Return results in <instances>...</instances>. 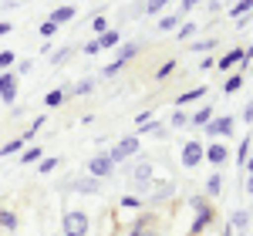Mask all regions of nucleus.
I'll return each mask as SVG.
<instances>
[{
  "mask_svg": "<svg viewBox=\"0 0 253 236\" xmlns=\"http://www.w3.org/2000/svg\"><path fill=\"white\" fill-rule=\"evenodd\" d=\"M189 202H193V209H196V219H193V226H189V236H199L210 223H213V206H210V196H193Z\"/></svg>",
  "mask_w": 253,
  "mask_h": 236,
  "instance_id": "1",
  "label": "nucleus"
},
{
  "mask_svg": "<svg viewBox=\"0 0 253 236\" xmlns=\"http://www.w3.org/2000/svg\"><path fill=\"white\" fill-rule=\"evenodd\" d=\"M203 132L210 138H230L236 132V118L233 115H219V118H210L206 125H203Z\"/></svg>",
  "mask_w": 253,
  "mask_h": 236,
  "instance_id": "2",
  "label": "nucleus"
},
{
  "mask_svg": "<svg viewBox=\"0 0 253 236\" xmlns=\"http://www.w3.org/2000/svg\"><path fill=\"white\" fill-rule=\"evenodd\" d=\"M61 226H64V236H84V233H88V213H81V209H68L64 219H61Z\"/></svg>",
  "mask_w": 253,
  "mask_h": 236,
  "instance_id": "3",
  "label": "nucleus"
},
{
  "mask_svg": "<svg viewBox=\"0 0 253 236\" xmlns=\"http://www.w3.org/2000/svg\"><path fill=\"white\" fill-rule=\"evenodd\" d=\"M64 189H71V193H81V196H98V193L105 189V179L81 176V179H71V182H64Z\"/></svg>",
  "mask_w": 253,
  "mask_h": 236,
  "instance_id": "4",
  "label": "nucleus"
},
{
  "mask_svg": "<svg viewBox=\"0 0 253 236\" xmlns=\"http://www.w3.org/2000/svg\"><path fill=\"white\" fill-rule=\"evenodd\" d=\"M138 145H142V138H138V135H125L118 145L108 149V158H112V162H125V158H132L138 152Z\"/></svg>",
  "mask_w": 253,
  "mask_h": 236,
  "instance_id": "5",
  "label": "nucleus"
},
{
  "mask_svg": "<svg viewBox=\"0 0 253 236\" xmlns=\"http://www.w3.org/2000/svg\"><path fill=\"white\" fill-rule=\"evenodd\" d=\"M152 182H156V179H152V162L142 158L135 169H132V186L138 189V196H145V193L152 189Z\"/></svg>",
  "mask_w": 253,
  "mask_h": 236,
  "instance_id": "6",
  "label": "nucleus"
},
{
  "mask_svg": "<svg viewBox=\"0 0 253 236\" xmlns=\"http://www.w3.org/2000/svg\"><path fill=\"white\" fill-rule=\"evenodd\" d=\"M112 169H115V162L108 158V152H98V156L88 158V176H95V179H108V176H112Z\"/></svg>",
  "mask_w": 253,
  "mask_h": 236,
  "instance_id": "7",
  "label": "nucleus"
},
{
  "mask_svg": "<svg viewBox=\"0 0 253 236\" xmlns=\"http://www.w3.org/2000/svg\"><path fill=\"white\" fill-rule=\"evenodd\" d=\"M14 98H17V75L14 71H0V101L14 105Z\"/></svg>",
  "mask_w": 253,
  "mask_h": 236,
  "instance_id": "8",
  "label": "nucleus"
},
{
  "mask_svg": "<svg viewBox=\"0 0 253 236\" xmlns=\"http://www.w3.org/2000/svg\"><path fill=\"white\" fill-rule=\"evenodd\" d=\"M203 149H206V145H203V142H186V145H182V169H196V165H199V162H203Z\"/></svg>",
  "mask_w": 253,
  "mask_h": 236,
  "instance_id": "9",
  "label": "nucleus"
},
{
  "mask_svg": "<svg viewBox=\"0 0 253 236\" xmlns=\"http://www.w3.org/2000/svg\"><path fill=\"white\" fill-rule=\"evenodd\" d=\"M203 158H206L210 165L219 169V165L230 158V149H226V145H219V142H213V145H206V149H203Z\"/></svg>",
  "mask_w": 253,
  "mask_h": 236,
  "instance_id": "10",
  "label": "nucleus"
},
{
  "mask_svg": "<svg viewBox=\"0 0 253 236\" xmlns=\"http://www.w3.org/2000/svg\"><path fill=\"white\" fill-rule=\"evenodd\" d=\"M175 193V182H152V189H149V202H169Z\"/></svg>",
  "mask_w": 253,
  "mask_h": 236,
  "instance_id": "11",
  "label": "nucleus"
},
{
  "mask_svg": "<svg viewBox=\"0 0 253 236\" xmlns=\"http://www.w3.org/2000/svg\"><path fill=\"white\" fill-rule=\"evenodd\" d=\"M68 98H71V88H68V84H61V88H54V91H47V95H44V105H47V108H61Z\"/></svg>",
  "mask_w": 253,
  "mask_h": 236,
  "instance_id": "12",
  "label": "nucleus"
},
{
  "mask_svg": "<svg viewBox=\"0 0 253 236\" xmlns=\"http://www.w3.org/2000/svg\"><path fill=\"white\" fill-rule=\"evenodd\" d=\"M240 58H243V47H233V51H226L223 58L216 61V68H219V71H230V68L240 64Z\"/></svg>",
  "mask_w": 253,
  "mask_h": 236,
  "instance_id": "13",
  "label": "nucleus"
},
{
  "mask_svg": "<svg viewBox=\"0 0 253 236\" xmlns=\"http://www.w3.org/2000/svg\"><path fill=\"white\" fill-rule=\"evenodd\" d=\"M250 219H253L250 209H236L233 216H230V226H233V230H240V233H247V230H250Z\"/></svg>",
  "mask_w": 253,
  "mask_h": 236,
  "instance_id": "14",
  "label": "nucleus"
},
{
  "mask_svg": "<svg viewBox=\"0 0 253 236\" xmlns=\"http://www.w3.org/2000/svg\"><path fill=\"white\" fill-rule=\"evenodd\" d=\"M75 17H78V10H75V7L68 3V7H58V10H51V17H47V20L61 27V24H68V20H75Z\"/></svg>",
  "mask_w": 253,
  "mask_h": 236,
  "instance_id": "15",
  "label": "nucleus"
},
{
  "mask_svg": "<svg viewBox=\"0 0 253 236\" xmlns=\"http://www.w3.org/2000/svg\"><path fill=\"white\" fill-rule=\"evenodd\" d=\"M206 91H210V88H193V91L179 95V98H175V108H186V105H193V101H203V98H206Z\"/></svg>",
  "mask_w": 253,
  "mask_h": 236,
  "instance_id": "16",
  "label": "nucleus"
},
{
  "mask_svg": "<svg viewBox=\"0 0 253 236\" xmlns=\"http://www.w3.org/2000/svg\"><path fill=\"white\" fill-rule=\"evenodd\" d=\"M98 47H101V51H108V47H118V44H122V34H118L115 27H112V31H105V34H98Z\"/></svg>",
  "mask_w": 253,
  "mask_h": 236,
  "instance_id": "17",
  "label": "nucleus"
},
{
  "mask_svg": "<svg viewBox=\"0 0 253 236\" xmlns=\"http://www.w3.org/2000/svg\"><path fill=\"white\" fill-rule=\"evenodd\" d=\"M210 118H213V105H203L199 112H193V115H189V125H196V128H203V125H206Z\"/></svg>",
  "mask_w": 253,
  "mask_h": 236,
  "instance_id": "18",
  "label": "nucleus"
},
{
  "mask_svg": "<svg viewBox=\"0 0 253 236\" xmlns=\"http://www.w3.org/2000/svg\"><path fill=\"white\" fill-rule=\"evenodd\" d=\"M182 24V14L175 10V14H159V31H175Z\"/></svg>",
  "mask_w": 253,
  "mask_h": 236,
  "instance_id": "19",
  "label": "nucleus"
},
{
  "mask_svg": "<svg viewBox=\"0 0 253 236\" xmlns=\"http://www.w3.org/2000/svg\"><path fill=\"white\" fill-rule=\"evenodd\" d=\"M230 17L240 20V17H253V0H236L233 10H230Z\"/></svg>",
  "mask_w": 253,
  "mask_h": 236,
  "instance_id": "20",
  "label": "nucleus"
},
{
  "mask_svg": "<svg viewBox=\"0 0 253 236\" xmlns=\"http://www.w3.org/2000/svg\"><path fill=\"white\" fill-rule=\"evenodd\" d=\"M17 156H20L24 165H31V162H41V158H44V149H41V145H31V149H20Z\"/></svg>",
  "mask_w": 253,
  "mask_h": 236,
  "instance_id": "21",
  "label": "nucleus"
},
{
  "mask_svg": "<svg viewBox=\"0 0 253 236\" xmlns=\"http://www.w3.org/2000/svg\"><path fill=\"white\" fill-rule=\"evenodd\" d=\"M223 186H226V182H223V176H219V172H213V176L206 179V196H219V193H223Z\"/></svg>",
  "mask_w": 253,
  "mask_h": 236,
  "instance_id": "22",
  "label": "nucleus"
},
{
  "mask_svg": "<svg viewBox=\"0 0 253 236\" xmlns=\"http://www.w3.org/2000/svg\"><path fill=\"white\" fill-rule=\"evenodd\" d=\"M132 236H159V230H156V223H152V219H142V223H135Z\"/></svg>",
  "mask_w": 253,
  "mask_h": 236,
  "instance_id": "23",
  "label": "nucleus"
},
{
  "mask_svg": "<svg viewBox=\"0 0 253 236\" xmlns=\"http://www.w3.org/2000/svg\"><path fill=\"white\" fill-rule=\"evenodd\" d=\"M58 165H61V158H54V156L41 158V162H38V176H51V172H54Z\"/></svg>",
  "mask_w": 253,
  "mask_h": 236,
  "instance_id": "24",
  "label": "nucleus"
},
{
  "mask_svg": "<svg viewBox=\"0 0 253 236\" xmlns=\"http://www.w3.org/2000/svg\"><path fill=\"white\" fill-rule=\"evenodd\" d=\"M0 226H3V230H20L17 213H10V209H0Z\"/></svg>",
  "mask_w": 253,
  "mask_h": 236,
  "instance_id": "25",
  "label": "nucleus"
},
{
  "mask_svg": "<svg viewBox=\"0 0 253 236\" xmlns=\"http://www.w3.org/2000/svg\"><path fill=\"white\" fill-rule=\"evenodd\" d=\"M138 54V44H118V58L115 61H122V64H128V61Z\"/></svg>",
  "mask_w": 253,
  "mask_h": 236,
  "instance_id": "26",
  "label": "nucleus"
},
{
  "mask_svg": "<svg viewBox=\"0 0 253 236\" xmlns=\"http://www.w3.org/2000/svg\"><path fill=\"white\" fill-rule=\"evenodd\" d=\"M169 3H172V0H145V10H142V14H152V17H159V14H162Z\"/></svg>",
  "mask_w": 253,
  "mask_h": 236,
  "instance_id": "27",
  "label": "nucleus"
},
{
  "mask_svg": "<svg viewBox=\"0 0 253 236\" xmlns=\"http://www.w3.org/2000/svg\"><path fill=\"white\" fill-rule=\"evenodd\" d=\"M91 91H95V78H81L78 84L71 88V95H81V98H84V95H91Z\"/></svg>",
  "mask_w": 253,
  "mask_h": 236,
  "instance_id": "28",
  "label": "nucleus"
},
{
  "mask_svg": "<svg viewBox=\"0 0 253 236\" xmlns=\"http://www.w3.org/2000/svg\"><path fill=\"white\" fill-rule=\"evenodd\" d=\"M250 149H253V138H243V142H240V149H236V162H240V165H247Z\"/></svg>",
  "mask_w": 253,
  "mask_h": 236,
  "instance_id": "29",
  "label": "nucleus"
},
{
  "mask_svg": "<svg viewBox=\"0 0 253 236\" xmlns=\"http://www.w3.org/2000/svg\"><path fill=\"white\" fill-rule=\"evenodd\" d=\"M44 125H47V118H34V121L27 125V132H24V135H20V138H24V142H31V138L38 135V132H41V128H44Z\"/></svg>",
  "mask_w": 253,
  "mask_h": 236,
  "instance_id": "30",
  "label": "nucleus"
},
{
  "mask_svg": "<svg viewBox=\"0 0 253 236\" xmlns=\"http://www.w3.org/2000/svg\"><path fill=\"white\" fill-rule=\"evenodd\" d=\"M243 88V75H233V78H226V84H223V95H236Z\"/></svg>",
  "mask_w": 253,
  "mask_h": 236,
  "instance_id": "31",
  "label": "nucleus"
},
{
  "mask_svg": "<svg viewBox=\"0 0 253 236\" xmlns=\"http://www.w3.org/2000/svg\"><path fill=\"white\" fill-rule=\"evenodd\" d=\"M27 142L24 138H14V142H7V145H0V156H17L20 149H24Z\"/></svg>",
  "mask_w": 253,
  "mask_h": 236,
  "instance_id": "32",
  "label": "nucleus"
},
{
  "mask_svg": "<svg viewBox=\"0 0 253 236\" xmlns=\"http://www.w3.org/2000/svg\"><path fill=\"white\" fill-rule=\"evenodd\" d=\"M216 44H219L216 38H206V40H193V51H196V54H206V51H213Z\"/></svg>",
  "mask_w": 253,
  "mask_h": 236,
  "instance_id": "33",
  "label": "nucleus"
},
{
  "mask_svg": "<svg viewBox=\"0 0 253 236\" xmlns=\"http://www.w3.org/2000/svg\"><path fill=\"white\" fill-rule=\"evenodd\" d=\"M71 54H75V47H61V51H54V54H51V64H54V68H61V64L71 58Z\"/></svg>",
  "mask_w": 253,
  "mask_h": 236,
  "instance_id": "34",
  "label": "nucleus"
},
{
  "mask_svg": "<svg viewBox=\"0 0 253 236\" xmlns=\"http://www.w3.org/2000/svg\"><path fill=\"white\" fill-rule=\"evenodd\" d=\"M169 125H172V128H186V125H189V115H186L182 108H175L172 118H169Z\"/></svg>",
  "mask_w": 253,
  "mask_h": 236,
  "instance_id": "35",
  "label": "nucleus"
},
{
  "mask_svg": "<svg viewBox=\"0 0 253 236\" xmlns=\"http://www.w3.org/2000/svg\"><path fill=\"white\" fill-rule=\"evenodd\" d=\"M122 68H125L122 61H112V64H105V68H101V78H115V75L122 71Z\"/></svg>",
  "mask_w": 253,
  "mask_h": 236,
  "instance_id": "36",
  "label": "nucleus"
},
{
  "mask_svg": "<svg viewBox=\"0 0 253 236\" xmlns=\"http://www.w3.org/2000/svg\"><path fill=\"white\" fill-rule=\"evenodd\" d=\"M17 61V54L14 51H0V71H10V64Z\"/></svg>",
  "mask_w": 253,
  "mask_h": 236,
  "instance_id": "37",
  "label": "nucleus"
},
{
  "mask_svg": "<svg viewBox=\"0 0 253 236\" xmlns=\"http://www.w3.org/2000/svg\"><path fill=\"white\" fill-rule=\"evenodd\" d=\"M122 206H125V209H142L145 199H142V196H125V199H122Z\"/></svg>",
  "mask_w": 253,
  "mask_h": 236,
  "instance_id": "38",
  "label": "nucleus"
},
{
  "mask_svg": "<svg viewBox=\"0 0 253 236\" xmlns=\"http://www.w3.org/2000/svg\"><path fill=\"white\" fill-rule=\"evenodd\" d=\"M172 71H175V61H166V64H162V68L156 71V78H159V81H166L169 75H172Z\"/></svg>",
  "mask_w": 253,
  "mask_h": 236,
  "instance_id": "39",
  "label": "nucleus"
},
{
  "mask_svg": "<svg viewBox=\"0 0 253 236\" xmlns=\"http://www.w3.org/2000/svg\"><path fill=\"white\" fill-rule=\"evenodd\" d=\"M91 31H95V34H105V31H108V17H101V14H98V17L91 20Z\"/></svg>",
  "mask_w": 253,
  "mask_h": 236,
  "instance_id": "40",
  "label": "nucleus"
},
{
  "mask_svg": "<svg viewBox=\"0 0 253 236\" xmlns=\"http://www.w3.org/2000/svg\"><path fill=\"white\" fill-rule=\"evenodd\" d=\"M54 34H58V24L44 20V24H41V38H54Z\"/></svg>",
  "mask_w": 253,
  "mask_h": 236,
  "instance_id": "41",
  "label": "nucleus"
},
{
  "mask_svg": "<svg viewBox=\"0 0 253 236\" xmlns=\"http://www.w3.org/2000/svg\"><path fill=\"white\" fill-rule=\"evenodd\" d=\"M175 31H179V40H186V38H193L196 24H179V27H175Z\"/></svg>",
  "mask_w": 253,
  "mask_h": 236,
  "instance_id": "42",
  "label": "nucleus"
},
{
  "mask_svg": "<svg viewBox=\"0 0 253 236\" xmlns=\"http://www.w3.org/2000/svg\"><path fill=\"white\" fill-rule=\"evenodd\" d=\"M196 3H199V0H179V14H182V17H186V14H189V10H193Z\"/></svg>",
  "mask_w": 253,
  "mask_h": 236,
  "instance_id": "43",
  "label": "nucleus"
},
{
  "mask_svg": "<svg viewBox=\"0 0 253 236\" xmlns=\"http://www.w3.org/2000/svg\"><path fill=\"white\" fill-rule=\"evenodd\" d=\"M81 51H84V54H98L101 47H98V40H84V47H81Z\"/></svg>",
  "mask_w": 253,
  "mask_h": 236,
  "instance_id": "44",
  "label": "nucleus"
},
{
  "mask_svg": "<svg viewBox=\"0 0 253 236\" xmlns=\"http://www.w3.org/2000/svg\"><path fill=\"white\" fill-rule=\"evenodd\" d=\"M152 118H156V115H152V112H142V115L135 118V125H149V121H152Z\"/></svg>",
  "mask_w": 253,
  "mask_h": 236,
  "instance_id": "45",
  "label": "nucleus"
},
{
  "mask_svg": "<svg viewBox=\"0 0 253 236\" xmlns=\"http://www.w3.org/2000/svg\"><path fill=\"white\" fill-rule=\"evenodd\" d=\"M243 121H247V125L253 121V101H247V108H243Z\"/></svg>",
  "mask_w": 253,
  "mask_h": 236,
  "instance_id": "46",
  "label": "nucleus"
},
{
  "mask_svg": "<svg viewBox=\"0 0 253 236\" xmlns=\"http://www.w3.org/2000/svg\"><path fill=\"white\" fill-rule=\"evenodd\" d=\"M27 71H31V61H20V64H17V71H14V75L20 78V75H27Z\"/></svg>",
  "mask_w": 253,
  "mask_h": 236,
  "instance_id": "47",
  "label": "nucleus"
},
{
  "mask_svg": "<svg viewBox=\"0 0 253 236\" xmlns=\"http://www.w3.org/2000/svg\"><path fill=\"white\" fill-rule=\"evenodd\" d=\"M10 31H14V24H10V20H0V38H3V34H10Z\"/></svg>",
  "mask_w": 253,
  "mask_h": 236,
  "instance_id": "48",
  "label": "nucleus"
},
{
  "mask_svg": "<svg viewBox=\"0 0 253 236\" xmlns=\"http://www.w3.org/2000/svg\"><path fill=\"white\" fill-rule=\"evenodd\" d=\"M199 68H203V71H210V68H216V61L213 58H203V61H199Z\"/></svg>",
  "mask_w": 253,
  "mask_h": 236,
  "instance_id": "49",
  "label": "nucleus"
},
{
  "mask_svg": "<svg viewBox=\"0 0 253 236\" xmlns=\"http://www.w3.org/2000/svg\"><path fill=\"white\" fill-rule=\"evenodd\" d=\"M247 172H253V152H250V158H247V165H243Z\"/></svg>",
  "mask_w": 253,
  "mask_h": 236,
  "instance_id": "50",
  "label": "nucleus"
},
{
  "mask_svg": "<svg viewBox=\"0 0 253 236\" xmlns=\"http://www.w3.org/2000/svg\"><path fill=\"white\" fill-rule=\"evenodd\" d=\"M247 193L253 196V172H250V179H247Z\"/></svg>",
  "mask_w": 253,
  "mask_h": 236,
  "instance_id": "51",
  "label": "nucleus"
}]
</instances>
